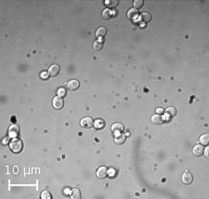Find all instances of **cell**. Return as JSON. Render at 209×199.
I'll return each mask as SVG.
<instances>
[{"label":"cell","instance_id":"cell-1","mask_svg":"<svg viewBox=\"0 0 209 199\" xmlns=\"http://www.w3.org/2000/svg\"><path fill=\"white\" fill-rule=\"evenodd\" d=\"M9 147H10V150H11L13 153L18 154V153H20V152H21V150H23V142H21V140L15 138L14 140H12L11 142H10Z\"/></svg>","mask_w":209,"mask_h":199},{"label":"cell","instance_id":"cell-2","mask_svg":"<svg viewBox=\"0 0 209 199\" xmlns=\"http://www.w3.org/2000/svg\"><path fill=\"white\" fill-rule=\"evenodd\" d=\"M20 132H21V130H20L19 126L15 123H13V124L10 125L9 128V138L15 139V138H17V137H19Z\"/></svg>","mask_w":209,"mask_h":199},{"label":"cell","instance_id":"cell-3","mask_svg":"<svg viewBox=\"0 0 209 199\" xmlns=\"http://www.w3.org/2000/svg\"><path fill=\"white\" fill-rule=\"evenodd\" d=\"M80 125L85 129L92 128L94 126V121H93V119L91 117H86L80 121Z\"/></svg>","mask_w":209,"mask_h":199},{"label":"cell","instance_id":"cell-4","mask_svg":"<svg viewBox=\"0 0 209 199\" xmlns=\"http://www.w3.org/2000/svg\"><path fill=\"white\" fill-rule=\"evenodd\" d=\"M52 105L55 109H62L64 106V101L62 99V97H60V96L54 97L53 101H52Z\"/></svg>","mask_w":209,"mask_h":199},{"label":"cell","instance_id":"cell-5","mask_svg":"<svg viewBox=\"0 0 209 199\" xmlns=\"http://www.w3.org/2000/svg\"><path fill=\"white\" fill-rule=\"evenodd\" d=\"M192 180H193V176L189 171H186L184 173H183V175H182V182H183V183L190 184V183L192 182Z\"/></svg>","mask_w":209,"mask_h":199},{"label":"cell","instance_id":"cell-6","mask_svg":"<svg viewBox=\"0 0 209 199\" xmlns=\"http://www.w3.org/2000/svg\"><path fill=\"white\" fill-rule=\"evenodd\" d=\"M79 86H80V84H79V82L77 80H71L67 82V88L71 90V91H75V90H77L79 88Z\"/></svg>","mask_w":209,"mask_h":199},{"label":"cell","instance_id":"cell-7","mask_svg":"<svg viewBox=\"0 0 209 199\" xmlns=\"http://www.w3.org/2000/svg\"><path fill=\"white\" fill-rule=\"evenodd\" d=\"M139 15V10L137 9H135V8H132V9H130L127 11V18L129 20H134L136 19H138Z\"/></svg>","mask_w":209,"mask_h":199},{"label":"cell","instance_id":"cell-8","mask_svg":"<svg viewBox=\"0 0 209 199\" xmlns=\"http://www.w3.org/2000/svg\"><path fill=\"white\" fill-rule=\"evenodd\" d=\"M152 122L154 124H163L165 122V117L162 114H155L152 117Z\"/></svg>","mask_w":209,"mask_h":199},{"label":"cell","instance_id":"cell-9","mask_svg":"<svg viewBox=\"0 0 209 199\" xmlns=\"http://www.w3.org/2000/svg\"><path fill=\"white\" fill-rule=\"evenodd\" d=\"M108 176V169L106 167H100L97 169V177L100 179H103Z\"/></svg>","mask_w":209,"mask_h":199},{"label":"cell","instance_id":"cell-10","mask_svg":"<svg viewBox=\"0 0 209 199\" xmlns=\"http://www.w3.org/2000/svg\"><path fill=\"white\" fill-rule=\"evenodd\" d=\"M125 130L124 125L120 123V122H117V123H114L111 125V131L113 133H121Z\"/></svg>","mask_w":209,"mask_h":199},{"label":"cell","instance_id":"cell-11","mask_svg":"<svg viewBox=\"0 0 209 199\" xmlns=\"http://www.w3.org/2000/svg\"><path fill=\"white\" fill-rule=\"evenodd\" d=\"M204 146H202V144H196L192 148V153L196 157H200V156L204 154Z\"/></svg>","mask_w":209,"mask_h":199},{"label":"cell","instance_id":"cell-12","mask_svg":"<svg viewBox=\"0 0 209 199\" xmlns=\"http://www.w3.org/2000/svg\"><path fill=\"white\" fill-rule=\"evenodd\" d=\"M59 73H60V67L58 65H52L48 69V74L50 76H52V77H56Z\"/></svg>","mask_w":209,"mask_h":199},{"label":"cell","instance_id":"cell-13","mask_svg":"<svg viewBox=\"0 0 209 199\" xmlns=\"http://www.w3.org/2000/svg\"><path fill=\"white\" fill-rule=\"evenodd\" d=\"M125 139H127V137H125V134H123V133H118L114 137V142L117 144H123L125 142Z\"/></svg>","mask_w":209,"mask_h":199},{"label":"cell","instance_id":"cell-14","mask_svg":"<svg viewBox=\"0 0 209 199\" xmlns=\"http://www.w3.org/2000/svg\"><path fill=\"white\" fill-rule=\"evenodd\" d=\"M105 127V121L102 119H98L94 121V128L96 130H102Z\"/></svg>","mask_w":209,"mask_h":199},{"label":"cell","instance_id":"cell-15","mask_svg":"<svg viewBox=\"0 0 209 199\" xmlns=\"http://www.w3.org/2000/svg\"><path fill=\"white\" fill-rule=\"evenodd\" d=\"M113 12L114 11H113V10H111L109 9H104L102 11V18L105 20H110L113 17Z\"/></svg>","mask_w":209,"mask_h":199},{"label":"cell","instance_id":"cell-16","mask_svg":"<svg viewBox=\"0 0 209 199\" xmlns=\"http://www.w3.org/2000/svg\"><path fill=\"white\" fill-rule=\"evenodd\" d=\"M70 197L72 199H80L81 198V192L77 188H74L71 191L70 194Z\"/></svg>","mask_w":209,"mask_h":199},{"label":"cell","instance_id":"cell-17","mask_svg":"<svg viewBox=\"0 0 209 199\" xmlns=\"http://www.w3.org/2000/svg\"><path fill=\"white\" fill-rule=\"evenodd\" d=\"M106 32H107L106 28L100 27V28H99L98 30L96 31V37L97 38H102V37H104V36L106 35Z\"/></svg>","mask_w":209,"mask_h":199},{"label":"cell","instance_id":"cell-18","mask_svg":"<svg viewBox=\"0 0 209 199\" xmlns=\"http://www.w3.org/2000/svg\"><path fill=\"white\" fill-rule=\"evenodd\" d=\"M103 45H104V41H103V40L98 39L97 41L94 42V44H93V47H94L95 50H100V49H102Z\"/></svg>","mask_w":209,"mask_h":199},{"label":"cell","instance_id":"cell-19","mask_svg":"<svg viewBox=\"0 0 209 199\" xmlns=\"http://www.w3.org/2000/svg\"><path fill=\"white\" fill-rule=\"evenodd\" d=\"M200 143H201L202 146H207L208 143H209V134L208 133H204V134L201 135Z\"/></svg>","mask_w":209,"mask_h":199},{"label":"cell","instance_id":"cell-20","mask_svg":"<svg viewBox=\"0 0 209 199\" xmlns=\"http://www.w3.org/2000/svg\"><path fill=\"white\" fill-rule=\"evenodd\" d=\"M165 113L167 115H168V116H170V117H174V116L176 114V110L175 107H167V109L165 110Z\"/></svg>","mask_w":209,"mask_h":199},{"label":"cell","instance_id":"cell-21","mask_svg":"<svg viewBox=\"0 0 209 199\" xmlns=\"http://www.w3.org/2000/svg\"><path fill=\"white\" fill-rule=\"evenodd\" d=\"M151 18L152 17H151V15L149 13L144 12L140 15V20H141L142 22H149V21L151 20Z\"/></svg>","mask_w":209,"mask_h":199},{"label":"cell","instance_id":"cell-22","mask_svg":"<svg viewBox=\"0 0 209 199\" xmlns=\"http://www.w3.org/2000/svg\"><path fill=\"white\" fill-rule=\"evenodd\" d=\"M118 3V0H106L105 1L106 6L109 8H115V7H117Z\"/></svg>","mask_w":209,"mask_h":199},{"label":"cell","instance_id":"cell-23","mask_svg":"<svg viewBox=\"0 0 209 199\" xmlns=\"http://www.w3.org/2000/svg\"><path fill=\"white\" fill-rule=\"evenodd\" d=\"M143 0H134L133 1V5H134V8L135 9H140V8H142V6H143Z\"/></svg>","mask_w":209,"mask_h":199},{"label":"cell","instance_id":"cell-24","mask_svg":"<svg viewBox=\"0 0 209 199\" xmlns=\"http://www.w3.org/2000/svg\"><path fill=\"white\" fill-rule=\"evenodd\" d=\"M117 169L116 168H111V169H109V171H108V175H109L110 177H111V178H113V177H114L115 175L117 174Z\"/></svg>","mask_w":209,"mask_h":199},{"label":"cell","instance_id":"cell-25","mask_svg":"<svg viewBox=\"0 0 209 199\" xmlns=\"http://www.w3.org/2000/svg\"><path fill=\"white\" fill-rule=\"evenodd\" d=\"M41 198L42 199H51V194L48 191H44L41 194Z\"/></svg>","mask_w":209,"mask_h":199},{"label":"cell","instance_id":"cell-26","mask_svg":"<svg viewBox=\"0 0 209 199\" xmlns=\"http://www.w3.org/2000/svg\"><path fill=\"white\" fill-rule=\"evenodd\" d=\"M66 90L64 89L63 87H60L58 89V91H57V94H58V96H60V97H63V96H66Z\"/></svg>","mask_w":209,"mask_h":199},{"label":"cell","instance_id":"cell-27","mask_svg":"<svg viewBox=\"0 0 209 199\" xmlns=\"http://www.w3.org/2000/svg\"><path fill=\"white\" fill-rule=\"evenodd\" d=\"M41 78L43 80H46L48 78V72H46V71H43L41 73Z\"/></svg>","mask_w":209,"mask_h":199},{"label":"cell","instance_id":"cell-28","mask_svg":"<svg viewBox=\"0 0 209 199\" xmlns=\"http://www.w3.org/2000/svg\"><path fill=\"white\" fill-rule=\"evenodd\" d=\"M9 137H6V138L2 141V144H3V146H6L7 143L9 142Z\"/></svg>","mask_w":209,"mask_h":199},{"label":"cell","instance_id":"cell-29","mask_svg":"<svg viewBox=\"0 0 209 199\" xmlns=\"http://www.w3.org/2000/svg\"><path fill=\"white\" fill-rule=\"evenodd\" d=\"M204 156H205V157H209V156H208V151H209V148L206 146V147H205L204 149Z\"/></svg>","mask_w":209,"mask_h":199},{"label":"cell","instance_id":"cell-30","mask_svg":"<svg viewBox=\"0 0 209 199\" xmlns=\"http://www.w3.org/2000/svg\"><path fill=\"white\" fill-rule=\"evenodd\" d=\"M163 112H164V109H162V108H158V109H156L157 114H161V113H163Z\"/></svg>","mask_w":209,"mask_h":199}]
</instances>
